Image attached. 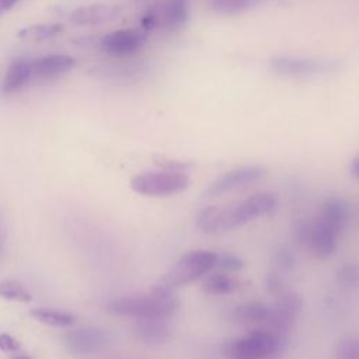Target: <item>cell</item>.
<instances>
[{
    "label": "cell",
    "instance_id": "1",
    "mask_svg": "<svg viewBox=\"0 0 359 359\" xmlns=\"http://www.w3.org/2000/svg\"><path fill=\"white\" fill-rule=\"evenodd\" d=\"M276 205L273 194L258 192L241 201L206 206L196 215V227L206 234L229 231L273 212Z\"/></svg>",
    "mask_w": 359,
    "mask_h": 359
},
{
    "label": "cell",
    "instance_id": "2",
    "mask_svg": "<svg viewBox=\"0 0 359 359\" xmlns=\"http://www.w3.org/2000/svg\"><path fill=\"white\" fill-rule=\"evenodd\" d=\"M178 307V299L172 290L153 287L149 293L119 296L107 304V310L119 317L135 320L168 318Z\"/></svg>",
    "mask_w": 359,
    "mask_h": 359
},
{
    "label": "cell",
    "instance_id": "3",
    "mask_svg": "<svg viewBox=\"0 0 359 359\" xmlns=\"http://www.w3.org/2000/svg\"><path fill=\"white\" fill-rule=\"evenodd\" d=\"M217 254L210 250H192L180 257L158 278L153 287L172 290L201 279L216 266Z\"/></svg>",
    "mask_w": 359,
    "mask_h": 359
},
{
    "label": "cell",
    "instance_id": "4",
    "mask_svg": "<svg viewBox=\"0 0 359 359\" xmlns=\"http://www.w3.org/2000/svg\"><path fill=\"white\" fill-rule=\"evenodd\" d=\"M286 338L261 328L227 342L223 355L227 359H275L285 349Z\"/></svg>",
    "mask_w": 359,
    "mask_h": 359
},
{
    "label": "cell",
    "instance_id": "5",
    "mask_svg": "<svg viewBox=\"0 0 359 359\" xmlns=\"http://www.w3.org/2000/svg\"><path fill=\"white\" fill-rule=\"evenodd\" d=\"M130 189L144 196H170L182 192L189 185V177L180 170H154L135 175L130 182Z\"/></svg>",
    "mask_w": 359,
    "mask_h": 359
},
{
    "label": "cell",
    "instance_id": "6",
    "mask_svg": "<svg viewBox=\"0 0 359 359\" xmlns=\"http://www.w3.org/2000/svg\"><path fill=\"white\" fill-rule=\"evenodd\" d=\"M269 69L286 77H307L334 72L337 60L320 56H297V55H275L268 62Z\"/></svg>",
    "mask_w": 359,
    "mask_h": 359
},
{
    "label": "cell",
    "instance_id": "7",
    "mask_svg": "<svg viewBox=\"0 0 359 359\" xmlns=\"http://www.w3.org/2000/svg\"><path fill=\"white\" fill-rule=\"evenodd\" d=\"M276 297V302L269 306V317L264 328L286 338L303 303L299 294L290 292H283Z\"/></svg>",
    "mask_w": 359,
    "mask_h": 359
},
{
    "label": "cell",
    "instance_id": "8",
    "mask_svg": "<svg viewBox=\"0 0 359 359\" xmlns=\"http://www.w3.org/2000/svg\"><path fill=\"white\" fill-rule=\"evenodd\" d=\"M188 15V0H163L149 10L143 22L146 28L174 29L185 24Z\"/></svg>",
    "mask_w": 359,
    "mask_h": 359
},
{
    "label": "cell",
    "instance_id": "9",
    "mask_svg": "<svg viewBox=\"0 0 359 359\" xmlns=\"http://www.w3.org/2000/svg\"><path fill=\"white\" fill-rule=\"evenodd\" d=\"M109 342V335L98 327L76 328L65 334L67 351L77 356H88L102 351Z\"/></svg>",
    "mask_w": 359,
    "mask_h": 359
},
{
    "label": "cell",
    "instance_id": "10",
    "mask_svg": "<svg viewBox=\"0 0 359 359\" xmlns=\"http://www.w3.org/2000/svg\"><path fill=\"white\" fill-rule=\"evenodd\" d=\"M264 172V168L259 165H241L233 168L210 182L206 189V195L210 198H217L231 191L244 188L245 185L259 180Z\"/></svg>",
    "mask_w": 359,
    "mask_h": 359
},
{
    "label": "cell",
    "instance_id": "11",
    "mask_svg": "<svg viewBox=\"0 0 359 359\" xmlns=\"http://www.w3.org/2000/svg\"><path fill=\"white\" fill-rule=\"evenodd\" d=\"M344 229L338 227L337 224L318 217L311 223V231L307 241V247L313 252L314 257L320 259H327L334 255L338 240Z\"/></svg>",
    "mask_w": 359,
    "mask_h": 359
},
{
    "label": "cell",
    "instance_id": "12",
    "mask_svg": "<svg viewBox=\"0 0 359 359\" xmlns=\"http://www.w3.org/2000/svg\"><path fill=\"white\" fill-rule=\"evenodd\" d=\"M146 41V35L135 28L108 32L101 39V48L111 56H129L136 53Z\"/></svg>",
    "mask_w": 359,
    "mask_h": 359
},
{
    "label": "cell",
    "instance_id": "13",
    "mask_svg": "<svg viewBox=\"0 0 359 359\" xmlns=\"http://www.w3.org/2000/svg\"><path fill=\"white\" fill-rule=\"evenodd\" d=\"M133 332L140 342L154 346L168 342L172 335V328L167 318H144L136 320Z\"/></svg>",
    "mask_w": 359,
    "mask_h": 359
},
{
    "label": "cell",
    "instance_id": "14",
    "mask_svg": "<svg viewBox=\"0 0 359 359\" xmlns=\"http://www.w3.org/2000/svg\"><path fill=\"white\" fill-rule=\"evenodd\" d=\"M119 8L109 4H88L77 7L70 14V21L77 25H95L114 20Z\"/></svg>",
    "mask_w": 359,
    "mask_h": 359
},
{
    "label": "cell",
    "instance_id": "15",
    "mask_svg": "<svg viewBox=\"0 0 359 359\" xmlns=\"http://www.w3.org/2000/svg\"><path fill=\"white\" fill-rule=\"evenodd\" d=\"M76 60L63 53L46 55L32 63V74L39 79H53L72 70Z\"/></svg>",
    "mask_w": 359,
    "mask_h": 359
},
{
    "label": "cell",
    "instance_id": "16",
    "mask_svg": "<svg viewBox=\"0 0 359 359\" xmlns=\"http://www.w3.org/2000/svg\"><path fill=\"white\" fill-rule=\"evenodd\" d=\"M32 76V63L25 59L14 60L4 74L1 90L4 94H11L21 90Z\"/></svg>",
    "mask_w": 359,
    "mask_h": 359
},
{
    "label": "cell",
    "instance_id": "17",
    "mask_svg": "<svg viewBox=\"0 0 359 359\" xmlns=\"http://www.w3.org/2000/svg\"><path fill=\"white\" fill-rule=\"evenodd\" d=\"M269 317V306L262 302H247L233 310V318L244 325H264Z\"/></svg>",
    "mask_w": 359,
    "mask_h": 359
},
{
    "label": "cell",
    "instance_id": "18",
    "mask_svg": "<svg viewBox=\"0 0 359 359\" xmlns=\"http://www.w3.org/2000/svg\"><path fill=\"white\" fill-rule=\"evenodd\" d=\"M349 203L345 199L339 196H331L323 203L320 217L344 229L349 219Z\"/></svg>",
    "mask_w": 359,
    "mask_h": 359
},
{
    "label": "cell",
    "instance_id": "19",
    "mask_svg": "<svg viewBox=\"0 0 359 359\" xmlns=\"http://www.w3.org/2000/svg\"><path fill=\"white\" fill-rule=\"evenodd\" d=\"M35 320L57 328H66L76 323V317L72 313L56 310V309H48V307H38L32 309L29 313Z\"/></svg>",
    "mask_w": 359,
    "mask_h": 359
},
{
    "label": "cell",
    "instance_id": "20",
    "mask_svg": "<svg viewBox=\"0 0 359 359\" xmlns=\"http://www.w3.org/2000/svg\"><path fill=\"white\" fill-rule=\"evenodd\" d=\"M240 283L237 279L219 272V273H213L210 275L205 283H203V290L209 294H215V296H224V294H230L233 292H236L238 289Z\"/></svg>",
    "mask_w": 359,
    "mask_h": 359
},
{
    "label": "cell",
    "instance_id": "21",
    "mask_svg": "<svg viewBox=\"0 0 359 359\" xmlns=\"http://www.w3.org/2000/svg\"><path fill=\"white\" fill-rule=\"evenodd\" d=\"M62 31L59 24H35L18 31L17 38L25 42H41L57 35Z\"/></svg>",
    "mask_w": 359,
    "mask_h": 359
},
{
    "label": "cell",
    "instance_id": "22",
    "mask_svg": "<svg viewBox=\"0 0 359 359\" xmlns=\"http://www.w3.org/2000/svg\"><path fill=\"white\" fill-rule=\"evenodd\" d=\"M261 3V0H209V6L213 11L220 14H237L252 10Z\"/></svg>",
    "mask_w": 359,
    "mask_h": 359
},
{
    "label": "cell",
    "instance_id": "23",
    "mask_svg": "<svg viewBox=\"0 0 359 359\" xmlns=\"http://www.w3.org/2000/svg\"><path fill=\"white\" fill-rule=\"evenodd\" d=\"M0 297L15 302H29L31 293L15 280H4L0 282Z\"/></svg>",
    "mask_w": 359,
    "mask_h": 359
},
{
    "label": "cell",
    "instance_id": "24",
    "mask_svg": "<svg viewBox=\"0 0 359 359\" xmlns=\"http://www.w3.org/2000/svg\"><path fill=\"white\" fill-rule=\"evenodd\" d=\"M337 359H359L358 339L352 335L342 338L337 348Z\"/></svg>",
    "mask_w": 359,
    "mask_h": 359
},
{
    "label": "cell",
    "instance_id": "25",
    "mask_svg": "<svg viewBox=\"0 0 359 359\" xmlns=\"http://www.w3.org/2000/svg\"><path fill=\"white\" fill-rule=\"evenodd\" d=\"M338 282L344 287H356L358 285V268L352 262L344 264L337 272Z\"/></svg>",
    "mask_w": 359,
    "mask_h": 359
},
{
    "label": "cell",
    "instance_id": "26",
    "mask_svg": "<svg viewBox=\"0 0 359 359\" xmlns=\"http://www.w3.org/2000/svg\"><path fill=\"white\" fill-rule=\"evenodd\" d=\"M216 266L224 271H240L244 266V261L234 254H222L216 257Z\"/></svg>",
    "mask_w": 359,
    "mask_h": 359
},
{
    "label": "cell",
    "instance_id": "27",
    "mask_svg": "<svg viewBox=\"0 0 359 359\" xmlns=\"http://www.w3.org/2000/svg\"><path fill=\"white\" fill-rule=\"evenodd\" d=\"M311 223L310 220H304V222H300L296 227V238L300 244H304L307 245V241H309V237H310V231H311Z\"/></svg>",
    "mask_w": 359,
    "mask_h": 359
},
{
    "label": "cell",
    "instance_id": "28",
    "mask_svg": "<svg viewBox=\"0 0 359 359\" xmlns=\"http://www.w3.org/2000/svg\"><path fill=\"white\" fill-rule=\"evenodd\" d=\"M266 287L271 293L279 296L280 293H283V282L280 279L279 275H275V273H271L266 276Z\"/></svg>",
    "mask_w": 359,
    "mask_h": 359
},
{
    "label": "cell",
    "instance_id": "29",
    "mask_svg": "<svg viewBox=\"0 0 359 359\" xmlns=\"http://www.w3.org/2000/svg\"><path fill=\"white\" fill-rule=\"evenodd\" d=\"M276 264L282 269H289L293 265V255L290 251L282 248L279 252H276Z\"/></svg>",
    "mask_w": 359,
    "mask_h": 359
},
{
    "label": "cell",
    "instance_id": "30",
    "mask_svg": "<svg viewBox=\"0 0 359 359\" xmlns=\"http://www.w3.org/2000/svg\"><path fill=\"white\" fill-rule=\"evenodd\" d=\"M0 349L3 352H15L18 349V344L11 335L1 334L0 335Z\"/></svg>",
    "mask_w": 359,
    "mask_h": 359
},
{
    "label": "cell",
    "instance_id": "31",
    "mask_svg": "<svg viewBox=\"0 0 359 359\" xmlns=\"http://www.w3.org/2000/svg\"><path fill=\"white\" fill-rule=\"evenodd\" d=\"M20 0H0V15L4 11H8L10 8H13Z\"/></svg>",
    "mask_w": 359,
    "mask_h": 359
},
{
    "label": "cell",
    "instance_id": "32",
    "mask_svg": "<svg viewBox=\"0 0 359 359\" xmlns=\"http://www.w3.org/2000/svg\"><path fill=\"white\" fill-rule=\"evenodd\" d=\"M349 170H351V174H352L353 178H358V177H359V158H358V156L353 157Z\"/></svg>",
    "mask_w": 359,
    "mask_h": 359
},
{
    "label": "cell",
    "instance_id": "33",
    "mask_svg": "<svg viewBox=\"0 0 359 359\" xmlns=\"http://www.w3.org/2000/svg\"><path fill=\"white\" fill-rule=\"evenodd\" d=\"M3 251V233H1V224H0V255Z\"/></svg>",
    "mask_w": 359,
    "mask_h": 359
},
{
    "label": "cell",
    "instance_id": "34",
    "mask_svg": "<svg viewBox=\"0 0 359 359\" xmlns=\"http://www.w3.org/2000/svg\"><path fill=\"white\" fill-rule=\"evenodd\" d=\"M20 359H27V358H20Z\"/></svg>",
    "mask_w": 359,
    "mask_h": 359
}]
</instances>
